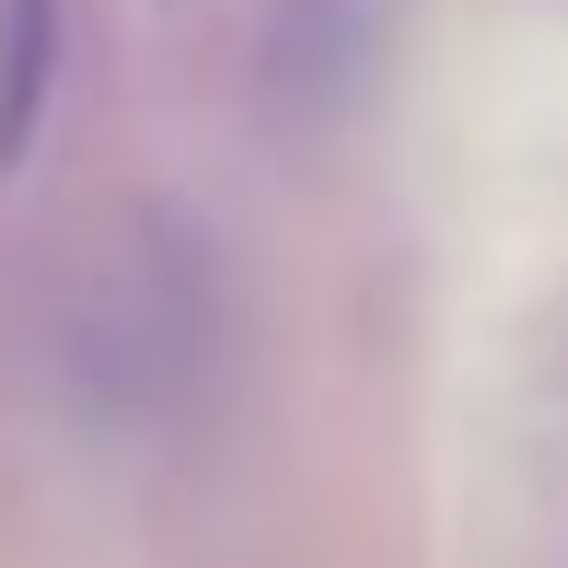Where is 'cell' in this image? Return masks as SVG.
<instances>
[{
    "label": "cell",
    "mask_w": 568,
    "mask_h": 568,
    "mask_svg": "<svg viewBox=\"0 0 568 568\" xmlns=\"http://www.w3.org/2000/svg\"><path fill=\"white\" fill-rule=\"evenodd\" d=\"M47 70H59V0H0V163L36 151Z\"/></svg>",
    "instance_id": "6da1fadb"
}]
</instances>
